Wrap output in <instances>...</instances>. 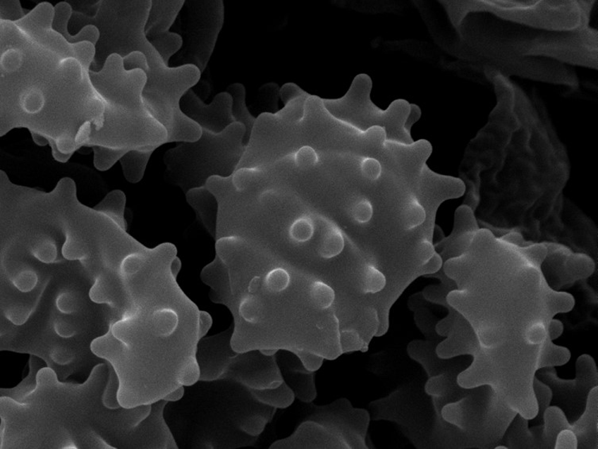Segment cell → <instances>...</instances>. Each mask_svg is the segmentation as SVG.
<instances>
[{
	"label": "cell",
	"instance_id": "obj_1",
	"mask_svg": "<svg viewBox=\"0 0 598 449\" xmlns=\"http://www.w3.org/2000/svg\"><path fill=\"white\" fill-rule=\"evenodd\" d=\"M54 17L45 28L37 11L18 23L1 20L14 39L2 32L1 128H27L73 147L90 142L92 127L103 130L106 106L90 75L96 46L68 42Z\"/></svg>",
	"mask_w": 598,
	"mask_h": 449
},
{
	"label": "cell",
	"instance_id": "obj_2",
	"mask_svg": "<svg viewBox=\"0 0 598 449\" xmlns=\"http://www.w3.org/2000/svg\"><path fill=\"white\" fill-rule=\"evenodd\" d=\"M151 4L152 1L128 2L127 24L115 2L128 31L122 28L108 10H104L128 35V54L123 58V66L127 70L140 68L146 74L143 101L150 113L167 130V142L197 141L202 130L182 111L181 102L185 93L198 84L202 73L193 66L169 67L151 44L145 33Z\"/></svg>",
	"mask_w": 598,
	"mask_h": 449
},
{
	"label": "cell",
	"instance_id": "obj_3",
	"mask_svg": "<svg viewBox=\"0 0 598 449\" xmlns=\"http://www.w3.org/2000/svg\"><path fill=\"white\" fill-rule=\"evenodd\" d=\"M518 414L489 385L470 388L442 410L444 419L457 427L472 448H495Z\"/></svg>",
	"mask_w": 598,
	"mask_h": 449
},
{
	"label": "cell",
	"instance_id": "obj_4",
	"mask_svg": "<svg viewBox=\"0 0 598 449\" xmlns=\"http://www.w3.org/2000/svg\"><path fill=\"white\" fill-rule=\"evenodd\" d=\"M201 130L198 140L185 142L167 154L170 169L182 176L198 179L231 176L245 151L243 144L245 128L235 123L220 133Z\"/></svg>",
	"mask_w": 598,
	"mask_h": 449
},
{
	"label": "cell",
	"instance_id": "obj_5",
	"mask_svg": "<svg viewBox=\"0 0 598 449\" xmlns=\"http://www.w3.org/2000/svg\"><path fill=\"white\" fill-rule=\"evenodd\" d=\"M179 16L180 35L183 40L179 55L180 66H193L203 73L224 26V1H185Z\"/></svg>",
	"mask_w": 598,
	"mask_h": 449
},
{
	"label": "cell",
	"instance_id": "obj_6",
	"mask_svg": "<svg viewBox=\"0 0 598 449\" xmlns=\"http://www.w3.org/2000/svg\"><path fill=\"white\" fill-rule=\"evenodd\" d=\"M536 376L549 386L553 398L568 409L570 413L579 416L587 405L590 391L597 386L598 374L595 361L589 355H582L576 362V378L573 380L558 377L555 367H544L538 370ZM568 412V413H569Z\"/></svg>",
	"mask_w": 598,
	"mask_h": 449
},
{
	"label": "cell",
	"instance_id": "obj_7",
	"mask_svg": "<svg viewBox=\"0 0 598 449\" xmlns=\"http://www.w3.org/2000/svg\"><path fill=\"white\" fill-rule=\"evenodd\" d=\"M547 254L541 271L551 289L561 291L578 281L587 279L595 270V264L589 255L573 252L559 243L544 242Z\"/></svg>",
	"mask_w": 598,
	"mask_h": 449
},
{
	"label": "cell",
	"instance_id": "obj_8",
	"mask_svg": "<svg viewBox=\"0 0 598 449\" xmlns=\"http://www.w3.org/2000/svg\"><path fill=\"white\" fill-rule=\"evenodd\" d=\"M185 2L184 0L152 1L151 4L145 33L167 65L170 58L181 51L183 46L181 36L169 32V29L177 20Z\"/></svg>",
	"mask_w": 598,
	"mask_h": 449
},
{
	"label": "cell",
	"instance_id": "obj_9",
	"mask_svg": "<svg viewBox=\"0 0 598 449\" xmlns=\"http://www.w3.org/2000/svg\"><path fill=\"white\" fill-rule=\"evenodd\" d=\"M182 111L201 129L220 133L235 123L232 115V97L229 92L219 93L207 104L193 90L181 99Z\"/></svg>",
	"mask_w": 598,
	"mask_h": 449
},
{
	"label": "cell",
	"instance_id": "obj_10",
	"mask_svg": "<svg viewBox=\"0 0 598 449\" xmlns=\"http://www.w3.org/2000/svg\"><path fill=\"white\" fill-rule=\"evenodd\" d=\"M448 340L439 345L438 353L442 358L456 357V355H469L473 357L477 349V340L473 328L467 319L457 313L453 321Z\"/></svg>",
	"mask_w": 598,
	"mask_h": 449
},
{
	"label": "cell",
	"instance_id": "obj_11",
	"mask_svg": "<svg viewBox=\"0 0 598 449\" xmlns=\"http://www.w3.org/2000/svg\"><path fill=\"white\" fill-rule=\"evenodd\" d=\"M597 391L598 386L590 391L583 413L571 423L578 448H597Z\"/></svg>",
	"mask_w": 598,
	"mask_h": 449
},
{
	"label": "cell",
	"instance_id": "obj_12",
	"mask_svg": "<svg viewBox=\"0 0 598 449\" xmlns=\"http://www.w3.org/2000/svg\"><path fill=\"white\" fill-rule=\"evenodd\" d=\"M72 16V8L67 3H60L54 8V18L53 28L56 32L61 35L68 42L75 44L89 42L97 46L99 39V30L94 25H87L80 31L77 35L72 36L68 31V23L69 18Z\"/></svg>",
	"mask_w": 598,
	"mask_h": 449
},
{
	"label": "cell",
	"instance_id": "obj_13",
	"mask_svg": "<svg viewBox=\"0 0 598 449\" xmlns=\"http://www.w3.org/2000/svg\"><path fill=\"white\" fill-rule=\"evenodd\" d=\"M226 92L232 97V115L236 123H241L245 128V138L248 141L257 121V117L252 115L245 102V89L243 84L235 83L228 86Z\"/></svg>",
	"mask_w": 598,
	"mask_h": 449
},
{
	"label": "cell",
	"instance_id": "obj_14",
	"mask_svg": "<svg viewBox=\"0 0 598 449\" xmlns=\"http://www.w3.org/2000/svg\"><path fill=\"white\" fill-rule=\"evenodd\" d=\"M401 217L405 228L413 230L423 226L425 223L427 211L417 197L411 196L403 208Z\"/></svg>",
	"mask_w": 598,
	"mask_h": 449
},
{
	"label": "cell",
	"instance_id": "obj_15",
	"mask_svg": "<svg viewBox=\"0 0 598 449\" xmlns=\"http://www.w3.org/2000/svg\"><path fill=\"white\" fill-rule=\"evenodd\" d=\"M345 242L343 235L336 228H333L327 232L321 242L319 254L325 259L336 257L343 250Z\"/></svg>",
	"mask_w": 598,
	"mask_h": 449
},
{
	"label": "cell",
	"instance_id": "obj_16",
	"mask_svg": "<svg viewBox=\"0 0 598 449\" xmlns=\"http://www.w3.org/2000/svg\"><path fill=\"white\" fill-rule=\"evenodd\" d=\"M362 290L367 294H377L386 288L385 274L372 265L364 267L362 276Z\"/></svg>",
	"mask_w": 598,
	"mask_h": 449
},
{
	"label": "cell",
	"instance_id": "obj_17",
	"mask_svg": "<svg viewBox=\"0 0 598 449\" xmlns=\"http://www.w3.org/2000/svg\"><path fill=\"white\" fill-rule=\"evenodd\" d=\"M532 388L538 405V414L536 419L537 422H543L545 410L550 407L553 399L552 390L536 376L533 379Z\"/></svg>",
	"mask_w": 598,
	"mask_h": 449
},
{
	"label": "cell",
	"instance_id": "obj_18",
	"mask_svg": "<svg viewBox=\"0 0 598 449\" xmlns=\"http://www.w3.org/2000/svg\"><path fill=\"white\" fill-rule=\"evenodd\" d=\"M310 291L313 302L321 309L329 308L335 301V291L321 281L313 283Z\"/></svg>",
	"mask_w": 598,
	"mask_h": 449
},
{
	"label": "cell",
	"instance_id": "obj_19",
	"mask_svg": "<svg viewBox=\"0 0 598 449\" xmlns=\"http://www.w3.org/2000/svg\"><path fill=\"white\" fill-rule=\"evenodd\" d=\"M314 234L312 221L306 216L295 220L289 229V235L298 242H305L311 240Z\"/></svg>",
	"mask_w": 598,
	"mask_h": 449
},
{
	"label": "cell",
	"instance_id": "obj_20",
	"mask_svg": "<svg viewBox=\"0 0 598 449\" xmlns=\"http://www.w3.org/2000/svg\"><path fill=\"white\" fill-rule=\"evenodd\" d=\"M293 161L298 169L308 170L317 165L319 156L314 148L310 146H304L294 153Z\"/></svg>",
	"mask_w": 598,
	"mask_h": 449
},
{
	"label": "cell",
	"instance_id": "obj_21",
	"mask_svg": "<svg viewBox=\"0 0 598 449\" xmlns=\"http://www.w3.org/2000/svg\"><path fill=\"white\" fill-rule=\"evenodd\" d=\"M266 282L270 291L281 292L288 288L291 276L286 270L276 268L267 274Z\"/></svg>",
	"mask_w": 598,
	"mask_h": 449
},
{
	"label": "cell",
	"instance_id": "obj_22",
	"mask_svg": "<svg viewBox=\"0 0 598 449\" xmlns=\"http://www.w3.org/2000/svg\"><path fill=\"white\" fill-rule=\"evenodd\" d=\"M352 216L360 223H367L372 219L374 209L372 204L367 199L362 198L352 207Z\"/></svg>",
	"mask_w": 598,
	"mask_h": 449
},
{
	"label": "cell",
	"instance_id": "obj_23",
	"mask_svg": "<svg viewBox=\"0 0 598 449\" xmlns=\"http://www.w3.org/2000/svg\"><path fill=\"white\" fill-rule=\"evenodd\" d=\"M578 446V443L575 433L570 429H563L557 435L554 448L576 449Z\"/></svg>",
	"mask_w": 598,
	"mask_h": 449
},
{
	"label": "cell",
	"instance_id": "obj_24",
	"mask_svg": "<svg viewBox=\"0 0 598 449\" xmlns=\"http://www.w3.org/2000/svg\"><path fill=\"white\" fill-rule=\"evenodd\" d=\"M361 171L363 176L367 179L375 180L381 176L382 166L379 161L372 158H367L362 161Z\"/></svg>",
	"mask_w": 598,
	"mask_h": 449
},
{
	"label": "cell",
	"instance_id": "obj_25",
	"mask_svg": "<svg viewBox=\"0 0 598 449\" xmlns=\"http://www.w3.org/2000/svg\"><path fill=\"white\" fill-rule=\"evenodd\" d=\"M564 327L561 321L552 319L549 324V335L551 340H555L562 336Z\"/></svg>",
	"mask_w": 598,
	"mask_h": 449
},
{
	"label": "cell",
	"instance_id": "obj_26",
	"mask_svg": "<svg viewBox=\"0 0 598 449\" xmlns=\"http://www.w3.org/2000/svg\"><path fill=\"white\" fill-rule=\"evenodd\" d=\"M54 328L56 333L62 336V338H69L75 334L74 328L65 322L61 321L56 323Z\"/></svg>",
	"mask_w": 598,
	"mask_h": 449
},
{
	"label": "cell",
	"instance_id": "obj_27",
	"mask_svg": "<svg viewBox=\"0 0 598 449\" xmlns=\"http://www.w3.org/2000/svg\"><path fill=\"white\" fill-rule=\"evenodd\" d=\"M260 277H256L253 280L251 281V283L249 286V290L250 293L255 292L260 286Z\"/></svg>",
	"mask_w": 598,
	"mask_h": 449
}]
</instances>
